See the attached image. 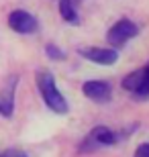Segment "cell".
Masks as SVG:
<instances>
[{
	"instance_id": "6da1fadb",
	"label": "cell",
	"mask_w": 149,
	"mask_h": 157,
	"mask_svg": "<svg viewBox=\"0 0 149 157\" xmlns=\"http://www.w3.org/2000/svg\"><path fill=\"white\" fill-rule=\"evenodd\" d=\"M35 80H37L39 94H41V98H43V102L47 104V108L53 110L55 114H65L69 110V106H68L65 96L59 92L57 84H55V76L47 70H39Z\"/></svg>"
},
{
	"instance_id": "7a4b0ae2",
	"label": "cell",
	"mask_w": 149,
	"mask_h": 157,
	"mask_svg": "<svg viewBox=\"0 0 149 157\" xmlns=\"http://www.w3.org/2000/svg\"><path fill=\"white\" fill-rule=\"evenodd\" d=\"M137 35H139V25L133 23L131 18H120V21H116V23L108 29L106 41H108L110 47L119 49V47L127 45L131 39H135Z\"/></svg>"
},
{
	"instance_id": "3957f363",
	"label": "cell",
	"mask_w": 149,
	"mask_h": 157,
	"mask_svg": "<svg viewBox=\"0 0 149 157\" xmlns=\"http://www.w3.org/2000/svg\"><path fill=\"white\" fill-rule=\"evenodd\" d=\"M123 88L131 92L137 100H147L149 98V63L131 71L123 78Z\"/></svg>"
},
{
	"instance_id": "277c9868",
	"label": "cell",
	"mask_w": 149,
	"mask_h": 157,
	"mask_svg": "<svg viewBox=\"0 0 149 157\" xmlns=\"http://www.w3.org/2000/svg\"><path fill=\"white\" fill-rule=\"evenodd\" d=\"M82 92L86 98H90L92 102L98 104H106L112 98V86L106 80H88L82 84Z\"/></svg>"
},
{
	"instance_id": "5b68a950",
	"label": "cell",
	"mask_w": 149,
	"mask_h": 157,
	"mask_svg": "<svg viewBox=\"0 0 149 157\" xmlns=\"http://www.w3.org/2000/svg\"><path fill=\"white\" fill-rule=\"evenodd\" d=\"M8 27H10L14 33H21V35H31L39 29V23L37 18L27 10H12L8 14Z\"/></svg>"
},
{
	"instance_id": "8992f818",
	"label": "cell",
	"mask_w": 149,
	"mask_h": 157,
	"mask_svg": "<svg viewBox=\"0 0 149 157\" xmlns=\"http://www.w3.org/2000/svg\"><path fill=\"white\" fill-rule=\"evenodd\" d=\"M80 55L98 65H112L119 61V53L115 47H84L80 49Z\"/></svg>"
},
{
	"instance_id": "52a82bcc",
	"label": "cell",
	"mask_w": 149,
	"mask_h": 157,
	"mask_svg": "<svg viewBox=\"0 0 149 157\" xmlns=\"http://www.w3.org/2000/svg\"><path fill=\"white\" fill-rule=\"evenodd\" d=\"M17 76H10L6 86L0 90V114L4 118H10L14 112V92H17Z\"/></svg>"
},
{
	"instance_id": "ba28073f",
	"label": "cell",
	"mask_w": 149,
	"mask_h": 157,
	"mask_svg": "<svg viewBox=\"0 0 149 157\" xmlns=\"http://www.w3.org/2000/svg\"><path fill=\"white\" fill-rule=\"evenodd\" d=\"M88 135H90L92 139L96 141V145H98V147H110V145H115L116 141L120 139L119 133H115L112 128L104 127V124H98V127H94Z\"/></svg>"
},
{
	"instance_id": "9c48e42d",
	"label": "cell",
	"mask_w": 149,
	"mask_h": 157,
	"mask_svg": "<svg viewBox=\"0 0 149 157\" xmlns=\"http://www.w3.org/2000/svg\"><path fill=\"white\" fill-rule=\"evenodd\" d=\"M59 14H61V18L65 23L80 25V12H78V8L72 6L69 2H65V0H59Z\"/></svg>"
},
{
	"instance_id": "30bf717a",
	"label": "cell",
	"mask_w": 149,
	"mask_h": 157,
	"mask_svg": "<svg viewBox=\"0 0 149 157\" xmlns=\"http://www.w3.org/2000/svg\"><path fill=\"white\" fill-rule=\"evenodd\" d=\"M45 53H47V57L53 59V61H63V59H65V53H63L55 43H47L45 45Z\"/></svg>"
},
{
	"instance_id": "8fae6325",
	"label": "cell",
	"mask_w": 149,
	"mask_h": 157,
	"mask_svg": "<svg viewBox=\"0 0 149 157\" xmlns=\"http://www.w3.org/2000/svg\"><path fill=\"white\" fill-rule=\"evenodd\" d=\"M98 149H100V147L96 145V141L92 139L90 135H86L84 141L78 145V151H80V153H94V151H98Z\"/></svg>"
},
{
	"instance_id": "7c38bea8",
	"label": "cell",
	"mask_w": 149,
	"mask_h": 157,
	"mask_svg": "<svg viewBox=\"0 0 149 157\" xmlns=\"http://www.w3.org/2000/svg\"><path fill=\"white\" fill-rule=\"evenodd\" d=\"M0 157H27V153H23L21 149H6L0 153Z\"/></svg>"
},
{
	"instance_id": "4fadbf2b",
	"label": "cell",
	"mask_w": 149,
	"mask_h": 157,
	"mask_svg": "<svg viewBox=\"0 0 149 157\" xmlns=\"http://www.w3.org/2000/svg\"><path fill=\"white\" fill-rule=\"evenodd\" d=\"M135 157H149V143L139 145V147H137V151H135Z\"/></svg>"
},
{
	"instance_id": "5bb4252c",
	"label": "cell",
	"mask_w": 149,
	"mask_h": 157,
	"mask_svg": "<svg viewBox=\"0 0 149 157\" xmlns=\"http://www.w3.org/2000/svg\"><path fill=\"white\" fill-rule=\"evenodd\" d=\"M65 2H69V4H72V6H76V8H78V6H80V2H82V0H65Z\"/></svg>"
}]
</instances>
